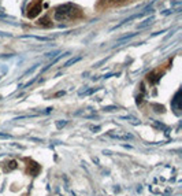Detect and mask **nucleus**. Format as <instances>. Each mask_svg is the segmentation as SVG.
<instances>
[{"instance_id": "obj_1", "label": "nucleus", "mask_w": 182, "mask_h": 196, "mask_svg": "<svg viewBox=\"0 0 182 196\" xmlns=\"http://www.w3.org/2000/svg\"><path fill=\"white\" fill-rule=\"evenodd\" d=\"M78 15V10L75 6H73L71 3L63 4V6H59L55 11V19L59 21V22H64V21H70L73 18Z\"/></svg>"}, {"instance_id": "obj_2", "label": "nucleus", "mask_w": 182, "mask_h": 196, "mask_svg": "<svg viewBox=\"0 0 182 196\" xmlns=\"http://www.w3.org/2000/svg\"><path fill=\"white\" fill-rule=\"evenodd\" d=\"M40 11H41V0H37L36 3H33L32 6L29 7L28 16L29 18H36V16L40 14Z\"/></svg>"}, {"instance_id": "obj_3", "label": "nucleus", "mask_w": 182, "mask_h": 196, "mask_svg": "<svg viewBox=\"0 0 182 196\" xmlns=\"http://www.w3.org/2000/svg\"><path fill=\"white\" fill-rule=\"evenodd\" d=\"M110 136L114 139H118V140H131L133 139L130 133H110Z\"/></svg>"}, {"instance_id": "obj_4", "label": "nucleus", "mask_w": 182, "mask_h": 196, "mask_svg": "<svg viewBox=\"0 0 182 196\" xmlns=\"http://www.w3.org/2000/svg\"><path fill=\"white\" fill-rule=\"evenodd\" d=\"M39 25L44 26V28H49L52 24H51V21L48 19V16H44V18H41V19L39 21Z\"/></svg>"}, {"instance_id": "obj_5", "label": "nucleus", "mask_w": 182, "mask_h": 196, "mask_svg": "<svg viewBox=\"0 0 182 196\" xmlns=\"http://www.w3.org/2000/svg\"><path fill=\"white\" fill-rule=\"evenodd\" d=\"M22 39H33V40H37V41H49L48 37H39V36H24Z\"/></svg>"}, {"instance_id": "obj_6", "label": "nucleus", "mask_w": 182, "mask_h": 196, "mask_svg": "<svg viewBox=\"0 0 182 196\" xmlns=\"http://www.w3.org/2000/svg\"><path fill=\"white\" fill-rule=\"evenodd\" d=\"M82 58L81 56H77V58H73V59H70V60H67L66 63H64V67H69V66H71V64H74V63H77L78 60H81Z\"/></svg>"}, {"instance_id": "obj_7", "label": "nucleus", "mask_w": 182, "mask_h": 196, "mask_svg": "<svg viewBox=\"0 0 182 196\" xmlns=\"http://www.w3.org/2000/svg\"><path fill=\"white\" fill-rule=\"evenodd\" d=\"M152 21H153V16H151V18H146V19L144 21L143 24H140L138 26H137V28H138V29H143V28H145V26H148V25H151V22H152Z\"/></svg>"}, {"instance_id": "obj_8", "label": "nucleus", "mask_w": 182, "mask_h": 196, "mask_svg": "<svg viewBox=\"0 0 182 196\" xmlns=\"http://www.w3.org/2000/svg\"><path fill=\"white\" fill-rule=\"evenodd\" d=\"M8 165H10V166H6V172H10V170H14V169H16V162H15V160H11Z\"/></svg>"}, {"instance_id": "obj_9", "label": "nucleus", "mask_w": 182, "mask_h": 196, "mask_svg": "<svg viewBox=\"0 0 182 196\" xmlns=\"http://www.w3.org/2000/svg\"><path fill=\"white\" fill-rule=\"evenodd\" d=\"M64 125H66V121H63V122H56V126H58V128H62V126H64Z\"/></svg>"}, {"instance_id": "obj_10", "label": "nucleus", "mask_w": 182, "mask_h": 196, "mask_svg": "<svg viewBox=\"0 0 182 196\" xmlns=\"http://www.w3.org/2000/svg\"><path fill=\"white\" fill-rule=\"evenodd\" d=\"M107 1H108V3H112V4H114V3H119V1H123V0H107Z\"/></svg>"}, {"instance_id": "obj_11", "label": "nucleus", "mask_w": 182, "mask_h": 196, "mask_svg": "<svg viewBox=\"0 0 182 196\" xmlns=\"http://www.w3.org/2000/svg\"><path fill=\"white\" fill-rule=\"evenodd\" d=\"M118 107H104V110H107V111H111V110H116Z\"/></svg>"}]
</instances>
